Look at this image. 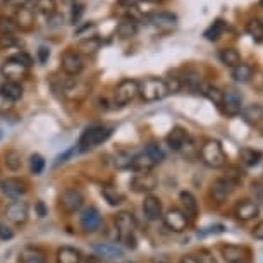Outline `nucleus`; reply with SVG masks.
<instances>
[{
	"mask_svg": "<svg viewBox=\"0 0 263 263\" xmlns=\"http://www.w3.org/2000/svg\"><path fill=\"white\" fill-rule=\"evenodd\" d=\"M112 127H107V126H90L83 131L81 138L78 141V152L79 153H84V152H90L93 150L95 146L102 145L103 141H107L108 138L112 136Z\"/></svg>",
	"mask_w": 263,
	"mask_h": 263,
	"instance_id": "f257e3e1",
	"label": "nucleus"
},
{
	"mask_svg": "<svg viewBox=\"0 0 263 263\" xmlns=\"http://www.w3.org/2000/svg\"><path fill=\"white\" fill-rule=\"evenodd\" d=\"M116 231L119 241L124 242L127 248H136V222L135 217L129 212H119L116 215Z\"/></svg>",
	"mask_w": 263,
	"mask_h": 263,
	"instance_id": "f03ea898",
	"label": "nucleus"
},
{
	"mask_svg": "<svg viewBox=\"0 0 263 263\" xmlns=\"http://www.w3.org/2000/svg\"><path fill=\"white\" fill-rule=\"evenodd\" d=\"M200 157H201V162L212 168L224 167L227 162L224 148H222V145L217 140L205 141V145H203L200 150Z\"/></svg>",
	"mask_w": 263,
	"mask_h": 263,
	"instance_id": "7ed1b4c3",
	"label": "nucleus"
},
{
	"mask_svg": "<svg viewBox=\"0 0 263 263\" xmlns=\"http://www.w3.org/2000/svg\"><path fill=\"white\" fill-rule=\"evenodd\" d=\"M167 86L163 79L146 78L140 83V97L143 102H157L167 97Z\"/></svg>",
	"mask_w": 263,
	"mask_h": 263,
	"instance_id": "20e7f679",
	"label": "nucleus"
},
{
	"mask_svg": "<svg viewBox=\"0 0 263 263\" xmlns=\"http://www.w3.org/2000/svg\"><path fill=\"white\" fill-rule=\"evenodd\" d=\"M83 205H84V195L78 187H67L61 195V198H59V206L67 215H72L78 210H81Z\"/></svg>",
	"mask_w": 263,
	"mask_h": 263,
	"instance_id": "39448f33",
	"label": "nucleus"
},
{
	"mask_svg": "<svg viewBox=\"0 0 263 263\" xmlns=\"http://www.w3.org/2000/svg\"><path fill=\"white\" fill-rule=\"evenodd\" d=\"M140 95V83L136 81V79H124L117 84L116 88V103L117 105H127V103H131L133 100H136V97Z\"/></svg>",
	"mask_w": 263,
	"mask_h": 263,
	"instance_id": "423d86ee",
	"label": "nucleus"
},
{
	"mask_svg": "<svg viewBox=\"0 0 263 263\" xmlns=\"http://www.w3.org/2000/svg\"><path fill=\"white\" fill-rule=\"evenodd\" d=\"M61 67L67 76H71V78L79 76L81 71L84 69V61H83L81 53L74 52V50L64 52L61 55Z\"/></svg>",
	"mask_w": 263,
	"mask_h": 263,
	"instance_id": "0eeeda50",
	"label": "nucleus"
},
{
	"mask_svg": "<svg viewBox=\"0 0 263 263\" xmlns=\"http://www.w3.org/2000/svg\"><path fill=\"white\" fill-rule=\"evenodd\" d=\"M0 191L11 200H21V196L28 193V184L21 177H7L0 181Z\"/></svg>",
	"mask_w": 263,
	"mask_h": 263,
	"instance_id": "6e6552de",
	"label": "nucleus"
},
{
	"mask_svg": "<svg viewBox=\"0 0 263 263\" xmlns=\"http://www.w3.org/2000/svg\"><path fill=\"white\" fill-rule=\"evenodd\" d=\"M29 217V206L26 201L16 200L9 203L6 208V218L14 226H24Z\"/></svg>",
	"mask_w": 263,
	"mask_h": 263,
	"instance_id": "1a4fd4ad",
	"label": "nucleus"
},
{
	"mask_svg": "<svg viewBox=\"0 0 263 263\" xmlns=\"http://www.w3.org/2000/svg\"><path fill=\"white\" fill-rule=\"evenodd\" d=\"M0 72H2L4 78H6V81L19 83L26 78L28 67L23 66V64H19L17 61H14V59H7V61L2 64V67H0Z\"/></svg>",
	"mask_w": 263,
	"mask_h": 263,
	"instance_id": "9d476101",
	"label": "nucleus"
},
{
	"mask_svg": "<svg viewBox=\"0 0 263 263\" xmlns=\"http://www.w3.org/2000/svg\"><path fill=\"white\" fill-rule=\"evenodd\" d=\"M158 179L152 172H138L131 179V190L135 193H152L157 187Z\"/></svg>",
	"mask_w": 263,
	"mask_h": 263,
	"instance_id": "9b49d317",
	"label": "nucleus"
},
{
	"mask_svg": "<svg viewBox=\"0 0 263 263\" xmlns=\"http://www.w3.org/2000/svg\"><path fill=\"white\" fill-rule=\"evenodd\" d=\"M79 224H81V229L84 232H90V234L91 232H97L102 226V215L98 212V208L95 206L84 208L81 217H79Z\"/></svg>",
	"mask_w": 263,
	"mask_h": 263,
	"instance_id": "f8f14e48",
	"label": "nucleus"
},
{
	"mask_svg": "<svg viewBox=\"0 0 263 263\" xmlns=\"http://www.w3.org/2000/svg\"><path fill=\"white\" fill-rule=\"evenodd\" d=\"M163 224L172 232H182L187 229L190 220H187V217L179 208H171V210H167V213L163 215Z\"/></svg>",
	"mask_w": 263,
	"mask_h": 263,
	"instance_id": "ddd939ff",
	"label": "nucleus"
},
{
	"mask_svg": "<svg viewBox=\"0 0 263 263\" xmlns=\"http://www.w3.org/2000/svg\"><path fill=\"white\" fill-rule=\"evenodd\" d=\"M234 184H232L231 181H227L226 177H220V179H217V181H213L212 182V186H210V196H212V200L215 201V203H224L227 198L231 196V193L234 191Z\"/></svg>",
	"mask_w": 263,
	"mask_h": 263,
	"instance_id": "4468645a",
	"label": "nucleus"
},
{
	"mask_svg": "<svg viewBox=\"0 0 263 263\" xmlns=\"http://www.w3.org/2000/svg\"><path fill=\"white\" fill-rule=\"evenodd\" d=\"M226 112V116H239L242 112V98L236 90H226L224 98H222V107Z\"/></svg>",
	"mask_w": 263,
	"mask_h": 263,
	"instance_id": "2eb2a0df",
	"label": "nucleus"
},
{
	"mask_svg": "<svg viewBox=\"0 0 263 263\" xmlns=\"http://www.w3.org/2000/svg\"><path fill=\"white\" fill-rule=\"evenodd\" d=\"M165 141H167V145H168V148H171V150L181 152V150H184V148L191 143V138H190V135H187L186 129L174 127L172 131L167 135Z\"/></svg>",
	"mask_w": 263,
	"mask_h": 263,
	"instance_id": "dca6fc26",
	"label": "nucleus"
},
{
	"mask_svg": "<svg viewBox=\"0 0 263 263\" xmlns=\"http://www.w3.org/2000/svg\"><path fill=\"white\" fill-rule=\"evenodd\" d=\"M93 253H95V256L103 258V260H119L124 255L122 248L112 245V242H98L93 246Z\"/></svg>",
	"mask_w": 263,
	"mask_h": 263,
	"instance_id": "f3484780",
	"label": "nucleus"
},
{
	"mask_svg": "<svg viewBox=\"0 0 263 263\" xmlns=\"http://www.w3.org/2000/svg\"><path fill=\"white\" fill-rule=\"evenodd\" d=\"M258 213H260V206L251 200H242L237 203L234 208V215L242 222H248V220H251V218L258 217Z\"/></svg>",
	"mask_w": 263,
	"mask_h": 263,
	"instance_id": "a211bd4d",
	"label": "nucleus"
},
{
	"mask_svg": "<svg viewBox=\"0 0 263 263\" xmlns=\"http://www.w3.org/2000/svg\"><path fill=\"white\" fill-rule=\"evenodd\" d=\"M143 213L148 220H158L162 217V203L160 198L153 196V195H146L145 201H143Z\"/></svg>",
	"mask_w": 263,
	"mask_h": 263,
	"instance_id": "6ab92c4d",
	"label": "nucleus"
},
{
	"mask_svg": "<svg viewBox=\"0 0 263 263\" xmlns=\"http://www.w3.org/2000/svg\"><path fill=\"white\" fill-rule=\"evenodd\" d=\"M31 4L19 9V11H16V14H14V21H16L17 28L24 29V31H28V29H31L34 26V14L36 12H34V9L31 7Z\"/></svg>",
	"mask_w": 263,
	"mask_h": 263,
	"instance_id": "aec40b11",
	"label": "nucleus"
},
{
	"mask_svg": "<svg viewBox=\"0 0 263 263\" xmlns=\"http://www.w3.org/2000/svg\"><path fill=\"white\" fill-rule=\"evenodd\" d=\"M181 205H182V213L187 217V220H195L198 217V203L196 198L191 195L190 191H182L179 195Z\"/></svg>",
	"mask_w": 263,
	"mask_h": 263,
	"instance_id": "412c9836",
	"label": "nucleus"
},
{
	"mask_svg": "<svg viewBox=\"0 0 263 263\" xmlns=\"http://www.w3.org/2000/svg\"><path fill=\"white\" fill-rule=\"evenodd\" d=\"M248 255V250L242 246H236V245H227L222 246V256L227 263H241L245 261V258Z\"/></svg>",
	"mask_w": 263,
	"mask_h": 263,
	"instance_id": "4be33fe9",
	"label": "nucleus"
},
{
	"mask_svg": "<svg viewBox=\"0 0 263 263\" xmlns=\"http://www.w3.org/2000/svg\"><path fill=\"white\" fill-rule=\"evenodd\" d=\"M148 21L160 29H171L177 24V17L172 12H155L148 17Z\"/></svg>",
	"mask_w": 263,
	"mask_h": 263,
	"instance_id": "5701e85b",
	"label": "nucleus"
},
{
	"mask_svg": "<svg viewBox=\"0 0 263 263\" xmlns=\"http://www.w3.org/2000/svg\"><path fill=\"white\" fill-rule=\"evenodd\" d=\"M57 263H81V251L72 246H62L57 250Z\"/></svg>",
	"mask_w": 263,
	"mask_h": 263,
	"instance_id": "b1692460",
	"label": "nucleus"
},
{
	"mask_svg": "<svg viewBox=\"0 0 263 263\" xmlns=\"http://www.w3.org/2000/svg\"><path fill=\"white\" fill-rule=\"evenodd\" d=\"M19 263H47L45 260V253H43L40 248H24L19 255Z\"/></svg>",
	"mask_w": 263,
	"mask_h": 263,
	"instance_id": "393cba45",
	"label": "nucleus"
},
{
	"mask_svg": "<svg viewBox=\"0 0 263 263\" xmlns=\"http://www.w3.org/2000/svg\"><path fill=\"white\" fill-rule=\"evenodd\" d=\"M0 93H2L4 97H7L9 100L17 102L23 98V86L19 83L6 81V83H2V86H0Z\"/></svg>",
	"mask_w": 263,
	"mask_h": 263,
	"instance_id": "a878e982",
	"label": "nucleus"
},
{
	"mask_svg": "<svg viewBox=\"0 0 263 263\" xmlns=\"http://www.w3.org/2000/svg\"><path fill=\"white\" fill-rule=\"evenodd\" d=\"M136 33H138V23L135 21V19L126 17L117 24V34L124 40L136 36Z\"/></svg>",
	"mask_w": 263,
	"mask_h": 263,
	"instance_id": "bb28decb",
	"label": "nucleus"
},
{
	"mask_svg": "<svg viewBox=\"0 0 263 263\" xmlns=\"http://www.w3.org/2000/svg\"><path fill=\"white\" fill-rule=\"evenodd\" d=\"M4 165L7 167V171L17 172L23 167V155L17 150H7L4 155Z\"/></svg>",
	"mask_w": 263,
	"mask_h": 263,
	"instance_id": "cd10ccee",
	"label": "nucleus"
},
{
	"mask_svg": "<svg viewBox=\"0 0 263 263\" xmlns=\"http://www.w3.org/2000/svg\"><path fill=\"white\" fill-rule=\"evenodd\" d=\"M153 167H155V163L150 160V157H148L145 152L140 153V155L133 157V163H131L133 171H136V172H152Z\"/></svg>",
	"mask_w": 263,
	"mask_h": 263,
	"instance_id": "c85d7f7f",
	"label": "nucleus"
},
{
	"mask_svg": "<svg viewBox=\"0 0 263 263\" xmlns=\"http://www.w3.org/2000/svg\"><path fill=\"white\" fill-rule=\"evenodd\" d=\"M242 117L248 124H258L263 119V107L258 103H251L242 108Z\"/></svg>",
	"mask_w": 263,
	"mask_h": 263,
	"instance_id": "c756f323",
	"label": "nucleus"
},
{
	"mask_svg": "<svg viewBox=\"0 0 263 263\" xmlns=\"http://www.w3.org/2000/svg\"><path fill=\"white\" fill-rule=\"evenodd\" d=\"M239 160L242 165L246 167H255L258 162L261 160V152L253 150V148H242L239 152Z\"/></svg>",
	"mask_w": 263,
	"mask_h": 263,
	"instance_id": "7c9ffc66",
	"label": "nucleus"
},
{
	"mask_svg": "<svg viewBox=\"0 0 263 263\" xmlns=\"http://www.w3.org/2000/svg\"><path fill=\"white\" fill-rule=\"evenodd\" d=\"M218 57H220L222 64H226L227 67H236L237 64H241V55L236 48H224L218 53Z\"/></svg>",
	"mask_w": 263,
	"mask_h": 263,
	"instance_id": "2f4dec72",
	"label": "nucleus"
},
{
	"mask_svg": "<svg viewBox=\"0 0 263 263\" xmlns=\"http://www.w3.org/2000/svg\"><path fill=\"white\" fill-rule=\"evenodd\" d=\"M102 196L105 198V201L108 203L110 206H117L121 205V203L124 201V195L121 191H117V187L114 186H105L102 190Z\"/></svg>",
	"mask_w": 263,
	"mask_h": 263,
	"instance_id": "473e14b6",
	"label": "nucleus"
},
{
	"mask_svg": "<svg viewBox=\"0 0 263 263\" xmlns=\"http://www.w3.org/2000/svg\"><path fill=\"white\" fill-rule=\"evenodd\" d=\"M34 12H40L47 17H52L55 14V2L53 0H33Z\"/></svg>",
	"mask_w": 263,
	"mask_h": 263,
	"instance_id": "72a5a7b5",
	"label": "nucleus"
},
{
	"mask_svg": "<svg viewBox=\"0 0 263 263\" xmlns=\"http://www.w3.org/2000/svg\"><path fill=\"white\" fill-rule=\"evenodd\" d=\"M201 93L210 102L215 103L217 107H222V98H224V91H220L217 86H212V84H203V86H201Z\"/></svg>",
	"mask_w": 263,
	"mask_h": 263,
	"instance_id": "f704fd0d",
	"label": "nucleus"
},
{
	"mask_svg": "<svg viewBox=\"0 0 263 263\" xmlns=\"http://www.w3.org/2000/svg\"><path fill=\"white\" fill-rule=\"evenodd\" d=\"M226 28H227V24L224 23V21H215L212 24L210 28H206L205 29V33H203V36H205L206 40H210V42H215V40H218L222 36V33L226 31Z\"/></svg>",
	"mask_w": 263,
	"mask_h": 263,
	"instance_id": "c9c22d12",
	"label": "nucleus"
},
{
	"mask_svg": "<svg viewBox=\"0 0 263 263\" xmlns=\"http://www.w3.org/2000/svg\"><path fill=\"white\" fill-rule=\"evenodd\" d=\"M251 74H253V69H251V66H248V64L241 62V64H237L236 67H232V78H234L237 83L250 81Z\"/></svg>",
	"mask_w": 263,
	"mask_h": 263,
	"instance_id": "e433bc0d",
	"label": "nucleus"
},
{
	"mask_svg": "<svg viewBox=\"0 0 263 263\" xmlns=\"http://www.w3.org/2000/svg\"><path fill=\"white\" fill-rule=\"evenodd\" d=\"M246 31L253 40H255V42L263 43V23L261 21H258V19H251V21H248Z\"/></svg>",
	"mask_w": 263,
	"mask_h": 263,
	"instance_id": "4c0bfd02",
	"label": "nucleus"
},
{
	"mask_svg": "<svg viewBox=\"0 0 263 263\" xmlns=\"http://www.w3.org/2000/svg\"><path fill=\"white\" fill-rule=\"evenodd\" d=\"M17 29L19 28L12 16H7V14L0 16V36H2V34H14Z\"/></svg>",
	"mask_w": 263,
	"mask_h": 263,
	"instance_id": "58836bf2",
	"label": "nucleus"
},
{
	"mask_svg": "<svg viewBox=\"0 0 263 263\" xmlns=\"http://www.w3.org/2000/svg\"><path fill=\"white\" fill-rule=\"evenodd\" d=\"M145 153L150 157V160L155 163V165L163 162V158H165V155H163V152H162V148L158 143H148L146 148H145Z\"/></svg>",
	"mask_w": 263,
	"mask_h": 263,
	"instance_id": "ea45409f",
	"label": "nucleus"
},
{
	"mask_svg": "<svg viewBox=\"0 0 263 263\" xmlns=\"http://www.w3.org/2000/svg\"><path fill=\"white\" fill-rule=\"evenodd\" d=\"M100 45H102L100 38L88 36L86 40H83V42L79 43V50H81L83 53H95L98 48H100Z\"/></svg>",
	"mask_w": 263,
	"mask_h": 263,
	"instance_id": "a19ab883",
	"label": "nucleus"
},
{
	"mask_svg": "<svg viewBox=\"0 0 263 263\" xmlns=\"http://www.w3.org/2000/svg\"><path fill=\"white\" fill-rule=\"evenodd\" d=\"M43 168H45V158H43L40 153H33L31 157H29V171L34 176H40V174L43 172Z\"/></svg>",
	"mask_w": 263,
	"mask_h": 263,
	"instance_id": "79ce46f5",
	"label": "nucleus"
},
{
	"mask_svg": "<svg viewBox=\"0 0 263 263\" xmlns=\"http://www.w3.org/2000/svg\"><path fill=\"white\" fill-rule=\"evenodd\" d=\"M17 45H21V42L14 34H2L0 36V48L2 50H9V48H14Z\"/></svg>",
	"mask_w": 263,
	"mask_h": 263,
	"instance_id": "37998d69",
	"label": "nucleus"
},
{
	"mask_svg": "<svg viewBox=\"0 0 263 263\" xmlns=\"http://www.w3.org/2000/svg\"><path fill=\"white\" fill-rule=\"evenodd\" d=\"M226 179L231 181L232 184L237 186L242 181V171H239L237 167H227L226 171Z\"/></svg>",
	"mask_w": 263,
	"mask_h": 263,
	"instance_id": "c03bdc74",
	"label": "nucleus"
},
{
	"mask_svg": "<svg viewBox=\"0 0 263 263\" xmlns=\"http://www.w3.org/2000/svg\"><path fill=\"white\" fill-rule=\"evenodd\" d=\"M165 86H167V91L168 93H177L182 88V81H181V78H177V76H171L165 81Z\"/></svg>",
	"mask_w": 263,
	"mask_h": 263,
	"instance_id": "a18cd8bd",
	"label": "nucleus"
},
{
	"mask_svg": "<svg viewBox=\"0 0 263 263\" xmlns=\"http://www.w3.org/2000/svg\"><path fill=\"white\" fill-rule=\"evenodd\" d=\"M33 0H4V6H7L9 9H12V11H19V9L29 6Z\"/></svg>",
	"mask_w": 263,
	"mask_h": 263,
	"instance_id": "49530a36",
	"label": "nucleus"
},
{
	"mask_svg": "<svg viewBox=\"0 0 263 263\" xmlns=\"http://www.w3.org/2000/svg\"><path fill=\"white\" fill-rule=\"evenodd\" d=\"M11 59H14V61H17L19 64H23V66H26L28 69L33 66V59L29 57L26 52H19V53H16V55H12Z\"/></svg>",
	"mask_w": 263,
	"mask_h": 263,
	"instance_id": "de8ad7c7",
	"label": "nucleus"
},
{
	"mask_svg": "<svg viewBox=\"0 0 263 263\" xmlns=\"http://www.w3.org/2000/svg\"><path fill=\"white\" fill-rule=\"evenodd\" d=\"M220 232H224V226H210V227H205V229L198 231V236L205 237L208 234H220Z\"/></svg>",
	"mask_w": 263,
	"mask_h": 263,
	"instance_id": "09e8293b",
	"label": "nucleus"
},
{
	"mask_svg": "<svg viewBox=\"0 0 263 263\" xmlns=\"http://www.w3.org/2000/svg\"><path fill=\"white\" fill-rule=\"evenodd\" d=\"M198 261L200 263H217V260H215V256L212 255L210 251H206V250H201L200 253H198Z\"/></svg>",
	"mask_w": 263,
	"mask_h": 263,
	"instance_id": "8fccbe9b",
	"label": "nucleus"
},
{
	"mask_svg": "<svg viewBox=\"0 0 263 263\" xmlns=\"http://www.w3.org/2000/svg\"><path fill=\"white\" fill-rule=\"evenodd\" d=\"M12 237H14V232L11 227L6 224H0V239L9 241V239H12Z\"/></svg>",
	"mask_w": 263,
	"mask_h": 263,
	"instance_id": "3c124183",
	"label": "nucleus"
},
{
	"mask_svg": "<svg viewBox=\"0 0 263 263\" xmlns=\"http://www.w3.org/2000/svg\"><path fill=\"white\" fill-rule=\"evenodd\" d=\"M12 107H14V102H12V100H9L7 97H4L2 93H0V114L9 112Z\"/></svg>",
	"mask_w": 263,
	"mask_h": 263,
	"instance_id": "603ef678",
	"label": "nucleus"
},
{
	"mask_svg": "<svg viewBox=\"0 0 263 263\" xmlns=\"http://www.w3.org/2000/svg\"><path fill=\"white\" fill-rule=\"evenodd\" d=\"M74 153H78V148H76V146H72L71 150H67L66 153H62V155L57 158V165H59V163H64V162H67V158H69V157H72Z\"/></svg>",
	"mask_w": 263,
	"mask_h": 263,
	"instance_id": "864d4df0",
	"label": "nucleus"
},
{
	"mask_svg": "<svg viewBox=\"0 0 263 263\" xmlns=\"http://www.w3.org/2000/svg\"><path fill=\"white\" fill-rule=\"evenodd\" d=\"M253 237H256V239L263 241V220L258 222V224L255 226V229H253Z\"/></svg>",
	"mask_w": 263,
	"mask_h": 263,
	"instance_id": "5fc2aeb1",
	"label": "nucleus"
},
{
	"mask_svg": "<svg viewBox=\"0 0 263 263\" xmlns=\"http://www.w3.org/2000/svg\"><path fill=\"white\" fill-rule=\"evenodd\" d=\"M140 2H141V0H117V4H119V6H122V7H136Z\"/></svg>",
	"mask_w": 263,
	"mask_h": 263,
	"instance_id": "6e6d98bb",
	"label": "nucleus"
},
{
	"mask_svg": "<svg viewBox=\"0 0 263 263\" xmlns=\"http://www.w3.org/2000/svg\"><path fill=\"white\" fill-rule=\"evenodd\" d=\"M34 208H36V212H38V217L43 218V217L47 215V206H45V203H43V201H38Z\"/></svg>",
	"mask_w": 263,
	"mask_h": 263,
	"instance_id": "4d7b16f0",
	"label": "nucleus"
},
{
	"mask_svg": "<svg viewBox=\"0 0 263 263\" xmlns=\"http://www.w3.org/2000/svg\"><path fill=\"white\" fill-rule=\"evenodd\" d=\"M72 9H74V11H72V23H76V21H79V17H81L83 7L81 6H74Z\"/></svg>",
	"mask_w": 263,
	"mask_h": 263,
	"instance_id": "13d9d810",
	"label": "nucleus"
},
{
	"mask_svg": "<svg viewBox=\"0 0 263 263\" xmlns=\"http://www.w3.org/2000/svg\"><path fill=\"white\" fill-rule=\"evenodd\" d=\"M48 55H50V52H48L47 48H43V47H42V48L38 50V59H40V62H42V64L47 61V57H48Z\"/></svg>",
	"mask_w": 263,
	"mask_h": 263,
	"instance_id": "bf43d9fd",
	"label": "nucleus"
},
{
	"mask_svg": "<svg viewBox=\"0 0 263 263\" xmlns=\"http://www.w3.org/2000/svg\"><path fill=\"white\" fill-rule=\"evenodd\" d=\"M179 263H200V261H198V258L195 255H186L181 258Z\"/></svg>",
	"mask_w": 263,
	"mask_h": 263,
	"instance_id": "052dcab7",
	"label": "nucleus"
},
{
	"mask_svg": "<svg viewBox=\"0 0 263 263\" xmlns=\"http://www.w3.org/2000/svg\"><path fill=\"white\" fill-rule=\"evenodd\" d=\"M86 263H102V261H100V258H98V256H90L86 260Z\"/></svg>",
	"mask_w": 263,
	"mask_h": 263,
	"instance_id": "680f3d73",
	"label": "nucleus"
},
{
	"mask_svg": "<svg viewBox=\"0 0 263 263\" xmlns=\"http://www.w3.org/2000/svg\"><path fill=\"white\" fill-rule=\"evenodd\" d=\"M260 7L263 9V0H260Z\"/></svg>",
	"mask_w": 263,
	"mask_h": 263,
	"instance_id": "e2e57ef3",
	"label": "nucleus"
},
{
	"mask_svg": "<svg viewBox=\"0 0 263 263\" xmlns=\"http://www.w3.org/2000/svg\"><path fill=\"white\" fill-rule=\"evenodd\" d=\"M0 140H2V131H0Z\"/></svg>",
	"mask_w": 263,
	"mask_h": 263,
	"instance_id": "0e129e2a",
	"label": "nucleus"
},
{
	"mask_svg": "<svg viewBox=\"0 0 263 263\" xmlns=\"http://www.w3.org/2000/svg\"><path fill=\"white\" fill-rule=\"evenodd\" d=\"M241 263H246V261H241Z\"/></svg>",
	"mask_w": 263,
	"mask_h": 263,
	"instance_id": "69168bd1",
	"label": "nucleus"
}]
</instances>
